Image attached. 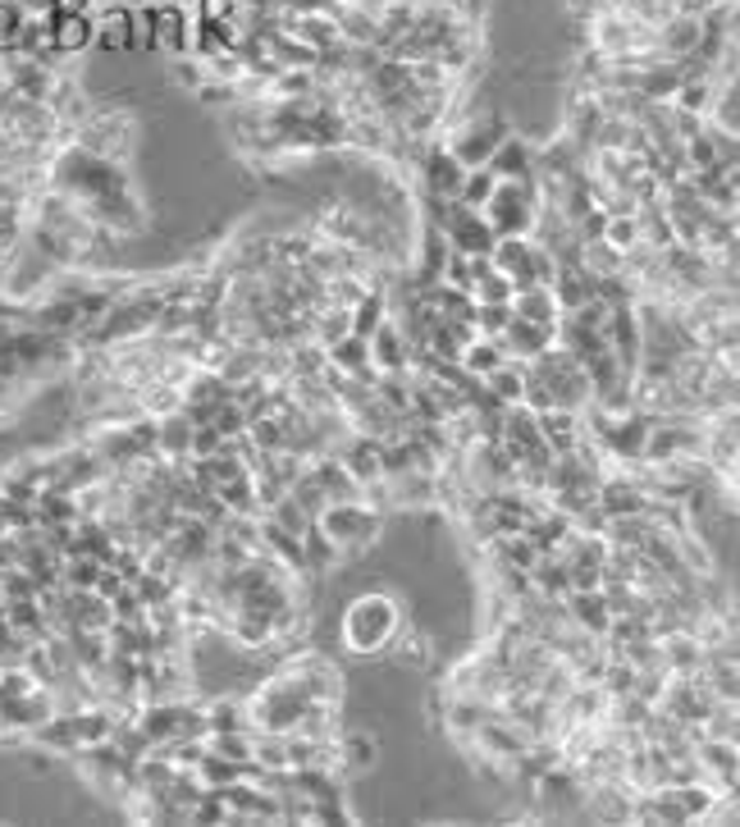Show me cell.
Masks as SVG:
<instances>
[{"mask_svg":"<svg viewBox=\"0 0 740 827\" xmlns=\"http://www.w3.org/2000/svg\"><path fill=\"white\" fill-rule=\"evenodd\" d=\"M480 216L499 238H526L540 220V193L531 178H499L489 202L480 206Z\"/></svg>","mask_w":740,"mask_h":827,"instance_id":"6da1fadb","label":"cell"},{"mask_svg":"<svg viewBox=\"0 0 740 827\" xmlns=\"http://www.w3.org/2000/svg\"><path fill=\"white\" fill-rule=\"evenodd\" d=\"M398 631V608L384 595H361L348 608V645L361 654H376L384 640Z\"/></svg>","mask_w":740,"mask_h":827,"instance_id":"7a4b0ae2","label":"cell"},{"mask_svg":"<svg viewBox=\"0 0 740 827\" xmlns=\"http://www.w3.org/2000/svg\"><path fill=\"white\" fill-rule=\"evenodd\" d=\"M503 138H508V124H503V119H499V115H485L480 124L457 129L453 142H448V151H453V161H457L461 170H480V165H489L493 146H499Z\"/></svg>","mask_w":740,"mask_h":827,"instance_id":"3957f363","label":"cell"},{"mask_svg":"<svg viewBox=\"0 0 740 827\" xmlns=\"http://www.w3.org/2000/svg\"><path fill=\"white\" fill-rule=\"evenodd\" d=\"M425 178H429V193H435V202H453L457 188H461V178H467V170L453 161L448 146H435V151H429V161H425Z\"/></svg>","mask_w":740,"mask_h":827,"instance_id":"277c9868","label":"cell"},{"mask_svg":"<svg viewBox=\"0 0 740 827\" xmlns=\"http://www.w3.org/2000/svg\"><path fill=\"white\" fill-rule=\"evenodd\" d=\"M51 42H55V51H65V55L87 51L91 42H97L91 14H55V19H51Z\"/></svg>","mask_w":740,"mask_h":827,"instance_id":"5b68a950","label":"cell"},{"mask_svg":"<svg viewBox=\"0 0 740 827\" xmlns=\"http://www.w3.org/2000/svg\"><path fill=\"white\" fill-rule=\"evenodd\" d=\"M91 28H97V42H101V46L123 51V46H129V6H110Z\"/></svg>","mask_w":740,"mask_h":827,"instance_id":"8992f818","label":"cell"},{"mask_svg":"<svg viewBox=\"0 0 740 827\" xmlns=\"http://www.w3.org/2000/svg\"><path fill=\"white\" fill-rule=\"evenodd\" d=\"M493 183H499V178H493L485 165H480V170H467V178H461V188H457V197H453V202H461V206L480 210V206L489 202V193H493Z\"/></svg>","mask_w":740,"mask_h":827,"instance_id":"52a82bcc","label":"cell"},{"mask_svg":"<svg viewBox=\"0 0 740 827\" xmlns=\"http://www.w3.org/2000/svg\"><path fill=\"white\" fill-rule=\"evenodd\" d=\"M461 361H467V371H476V376H489V371H499V366H508L503 344H471Z\"/></svg>","mask_w":740,"mask_h":827,"instance_id":"ba28073f","label":"cell"},{"mask_svg":"<svg viewBox=\"0 0 740 827\" xmlns=\"http://www.w3.org/2000/svg\"><path fill=\"white\" fill-rule=\"evenodd\" d=\"M129 46H142V51L156 46V33H151V6H129Z\"/></svg>","mask_w":740,"mask_h":827,"instance_id":"9c48e42d","label":"cell"},{"mask_svg":"<svg viewBox=\"0 0 740 827\" xmlns=\"http://www.w3.org/2000/svg\"><path fill=\"white\" fill-rule=\"evenodd\" d=\"M55 14H87V0H51Z\"/></svg>","mask_w":740,"mask_h":827,"instance_id":"30bf717a","label":"cell"},{"mask_svg":"<svg viewBox=\"0 0 740 827\" xmlns=\"http://www.w3.org/2000/svg\"><path fill=\"white\" fill-rule=\"evenodd\" d=\"M348 759H352V763H366V759H370V741L352 737V741H348Z\"/></svg>","mask_w":740,"mask_h":827,"instance_id":"8fae6325","label":"cell"}]
</instances>
